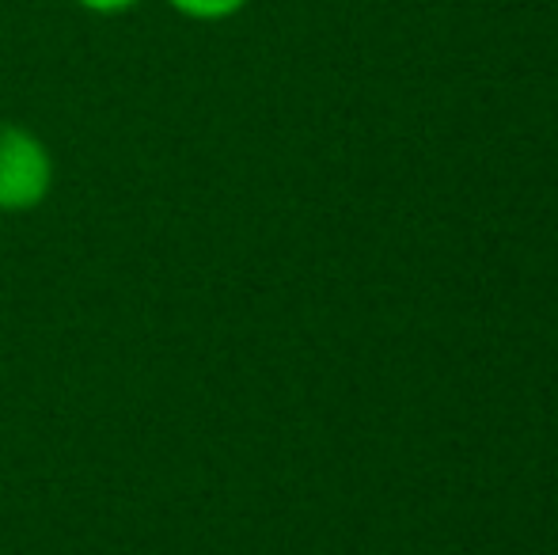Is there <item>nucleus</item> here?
<instances>
[{
	"mask_svg": "<svg viewBox=\"0 0 558 555\" xmlns=\"http://www.w3.org/2000/svg\"><path fill=\"white\" fill-rule=\"evenodd\" d=\"M53 186V160L43 137L20 122H0V209L23 214L46 202Z\"/></svg>",
	"mask_w": 558,
	"mask_h": 555,
	"instance_id": "1",
	"label": "nucleus"
},
{
	"mask_svg": "<svg viewBox=\"0 0 558 555\" xmlns=\"http://www.w3.org/2000/svg\"><path fill=\"white\" fill-rule=\"evenodd\" d=\"M168 4L194 23H221V20H232L235 12H243L247 0H168Z\"/></svg>",
	"mask_w": 558,
	"mask_h": 555,
	"instance_id": "2",
	"label": "nucleus"
},
{
	"mask_svg": "<svg viewBox=\"0 0 558 555\" xmlns=\"http://www.w3.org/2000/svg\"><path fill=\"white\" fill-rule=\"evenodd\" d=\"M76 4L92 15H122V12H130V8H137L141 0H76Z\"/></svg>",
	"mask_w": 558,
	"mask_h": 555,
	"instance_id": "3",
	"label": "nucleus"
}]
</instances>
